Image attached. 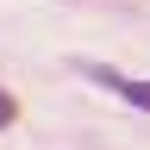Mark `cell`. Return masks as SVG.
Here are the masks:
<instances>
[{
	"mask_svg": "<svg viewBox=\"0 0 150 150\" xmlns=\"http://www.w3.org/2000/svg\"><path fill=\"white\" fill-rule=\"evenodd\" d=\"M13 119H19V100H13V94H6V88H0V131H6Z\"/></svg>",
	"mask_w": 150,
	"mask_h": 150,
	"instance_id": "7a4b0ae2",
	"label": "cell"
},
{
	"mask_svg": "<svg viewBox=\"0 0 150 150\" xmlns=\"http://www.w3.org/2000/svg\"><path fill=\"white\" fill-rule=\"evenodd\" d=\"M88 75H94L100 88H112L125 106H144V112H150V75H119V69H106V63H88Z\"/></svg>",
	"mask_w": 150,
	"mask_h": 150,
	"instance_id": "6da1fadb",
	"label": "cell"
}]
</instances>
